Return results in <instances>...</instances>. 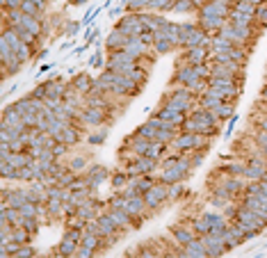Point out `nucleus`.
<instances>
[{
  "mask_svg": "<svg viewBox=\"0 0 267 258\" xmlns=\"http://www.w3.org/2000/svg\"><path fill=\"white\" fill-rule=\"evenodd\" d=\"M162 199H167V192H164V185H153L148 192H144V206H151L156 208Z\"/></svg>",
  "mask_w": 267,
  "mask_h": 258,
  "instance_id": "1",
  "label": "nucleus"
},
{
  "mask_svg": "<svg viewBox=\"0 0 267 258\" xmlns=\"http://www.w3.org/2000/svg\"><path fill=\"white\" fill-rule=\"evenodd\" d=\"M57 254H59V256H71V254H78V240H75V238H71L67 233V236H64V240L59 242Z\"/></svg>",
  "mask_w": 267,
  "mask_h": 258,
  "instance_id": "2",
  "label": "nucleus"
},
{
  "mask_svg": "<svg viewBox=\"0 0 267 258\" xmlns=\"http://www.w3.org/2000/svg\"><path fill=\"white\" fill-rule=\"evenodd\" d=\"M190 51V55H187V64H192V67H199V64H203V60H206V48L203 46H194V48H187Z\"/></svg>",
  "mask_w": 267,
  "mask_h": 258,
  "instance_id": "3",
  "label": "nucleus"
},
{
  "mask_svg": "<svg viewBox=\"0 0 267 258\" xmlns=\"http://www.w3.org/2000/svg\"><path fill=\"white\" fill-rule=\"evenodd\" d=\"M171 233L176 236V242H180V244H183V247H185V244H190V242H192V240H194V236H192V233H187V231H183V228H174Z\"/></svg>",
  "mask_w": 267,
  "mask_h": 258,
  "instance_id": "4",
  "label": "nucleus"
},
{
  "mask_svg": "<svg viewBox=\"0 0 267 258\" xmlns=\"http://www.w3.org/2000/svg\"><path fill=\"white\" fill-rule=\"evenodd\" d=\"M89 85H91V80H89V76H80L73 80V87L78 91H89Z\"/></svg>",
  "mask_w": 267,
  "mask_h": 258,
  "instance_id": "5",
  "label": "nucleus"
},
{
  "mask_svg": "<svg viewBox=\"0 0 267 258\" xmlns=\"http://www.w3.org/2000/svg\"><path fill=\"white\" fill-rule=\"evenodd\" d=\"M224 188H226V190L231 192V197H233L235 192H240V190H242V181H240V178H229Z\"/></svg>",
  "mask_w": 267,
  "mask_h": 258,
  "instance_id": "6",
  "label": "nucleus"
},
{
  "mask_svg": "<svg viewBox=\"0 0 267 258\" xmlns=\"http://www.w3.org/2000/svg\"><path fill=\"white\" fill-rule=\"evenodd\" d=\"M85 167H87V160H85V158H73V160H71V165H69L71 172H82Z\"/></svg>",
  "mask_w": 267,
  "mask_h": 258,
  "instance_id": "7",
  "label": "nucleus"
},
{
  "mask_svg": "<svg viewBox=\"0 0 267 258\" xmlns=\"http://www.w3.org/2000/svg\"><path fill=\"white\" fill-rule=\"evenodd\" d=\"M253 18H258L263 25H267V5H258V7H256V14H253Z\"/></svg>",
  "mask_w": 267,
  "mask_h": 258,
  "instance_id": "8",
  "label": "nucleus"
},
{
  "mask_svg": "<svg viewBox=\"0 0 267 258\" xmlns=\"http://www.w3.org/2000/svg\"><path fill=\"white\" fill-rule=\"evenodd\" d=\"M126 176H128V174H126ZM126 176H124V174L114 176V185H117V188H121V185H124V181H126Z\"/></svg>",
  "mask_w": 267,
  "mask_h": 258,
  "instance_id": "9",
  "label": "nucleus"
},
{
  "mask_svg": "<svg viewBox=\"0 0 267 258\" xmlns=\"http://www.w3.org/2000/svg\"><path fill=\"white\" fill-rule=\"evenodd\" d=\"M78 30H80V23H69V32L71 34H78Z\"/></svg>",
  "mask_w": 267,
  "mask_h": 258,
  "instance_id": "10",
  "label": "nucleus"
},
{
  "mask_svg": "<svg viewBox=\"0 0 267 258\" xmlns=\"http://www.w3.org/2000/svg\"><path fill=\"white\" fill-rule=\"evenodd\" d=\"M124 9H126V7H124V5H119V7L110 9V16H112V18H114V16H119V14H121V12H124Z\"/></svg>",
  "mask_w": 267,
  "mask_h": 258,
  "instance_id": "11",
  "label": "nucleus"
},
{
  "mask_svg": "<svg viewBox=\"0 0 267 258\" xmlns=\"http://www.w3.org/2000/svg\"><path fill=\"white\" fill-rule=\"evenodd\" d=\"M32 2L39 7V12H44V9H46V0H32Z\"/></svg>",
  "mask_w": 267,
  "mask_h": 258,
  "instance_id": "12",
  "label": "nucleus"
}]
</instances>
